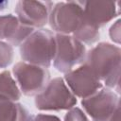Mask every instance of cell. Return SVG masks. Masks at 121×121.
<instances>
[{
    "mask_svg": "<svg viewBox=\"0 0 121 121\" xmlns=\"http://www.w3.org/2000/svg\"><path fill=\"white\" fill-rule=\"evenodd\" d=\"M72 36L86 46L93 45L94 43H97L100 37V33L99 29L88 22L84 16V21Z\"/></svg>",
    "mask_w": 121,
    "mask_h": 121,
    "instance_id": "5bb4252c",
    "label": "cell"
},
{
    "mask_svg": "<svg viewBox=\"0 0 121 121\" xmlns=\"http://www.w3.org/2000/svg\"><path fill=\"white\" fill-rule=\"evenodd\" d=\"M62 78L77 98H86L104 87L92 69L85 63L65 73Z\"/></svg>",
    "mask_w": 121,
    "mask_h": 121,
    "instance_id": "ba28073f",
    "label": "cell"
},
{
    "mask_svg": "<svg viewBox=\"0 0 121 121\" xmlns=\"http://www.w3.org/2000/svg\"><path fill=\"white\" fill-rule=\"evenodd\" d=\"M63 121H91L83 110L79 107H73L66 112Z\"/></svg>",
    "mask_w": 121,
    "mask_h": 121,
    "instance_id": "2e32d148",
    "label": "cell"
},
{
    "mask_svg": "<svg viewBox=\"0 0 121 121\" xmlns=\"http://www.w3.org/2000/svg\"><path fill=\"white\" fill-rule=\"evenodd\" d=\"M56 50L52 62L53 67L65 74L85 62L86 46L72 35L55 34Z\"/></svg>",
    "mask_w": 121,
    "mask_h": 121,
    "instance_id": "277c9868",
    "label": "cell"
},
{
    "mask_svg": "<svg viewBox=\"0 0 121 121\" xmlns=\"http://www.w3.org/2000/svg\"><path fill=\"white\" fill-rule=\"evenodd\" d=\"M34 28L22 25L16 15H0V41L9 43L13 47L20 46L34 31Z\"/></svg>",
    "mask_w": 121,
    "mask_h": 121,
    "instance_id": "8fae6325",
    "label": "cell"
},
{
    "mask_svg": "<svg viewBox=\"0 0 121 121\" xmlns=\"http://www.w3.org/2000/svg\"><path fill=\"white\" fill-rule=\"evenodd\" d=\"M22 96V93L11 74L9 70L0 72V101L18 102Z\"/></svg>",
    "mask_w": 121,
    "mask_h": 121,
    "instance_id": "7c38bea8",
    "label": "cell"
},
{
    "mask_svg": "<svg viewBox=\"0 0 121 121\" xmlns=\"http://www.w3.org/2000/svg\"><path fill=\"white\" fill-rule=\"evenodd\" d=\"M31 121H61V120L59 116H57L55 114L41 112V113L32 115Z\"/></svg>",
    "mask_w": 121,
    "mask_h": 121,
    "instance_id": "ac0fdd59",
    "label": "cell"
},
{
    "mask_svg": "<svg viewBox=\"0 0 121 121\" xmlns=\"http://www.w3.org/2000/svg\"><path fill=\"white\" fill-rule=\"evenodd\" d=\"M11 74L22 93L26 96H36L50 80L48 68L19 61L12 67Z\"/></svg>",
    "mask_w": 121,
    "mask_h": 121,
    "instance_id": "8992f818",
    "label": "cell"
},
{
    "mask_svg": "<svg viewBox=\"0 0 121 121\" xmlns=\"http://www.w3.org/2000/svg\"><path fill=\"white\" fill-rule=\"evenodd\" d=\"M32 115L19 102L0 101V121H31Z\"/></svg>",
    "mask_w": 121,
    "mask_h": 121,
    "instance_id": "4fadbf2b",
    "label": "cell"
},
{
    "mask_svg": "<svg viewBox=\"0 0 121 121\" xmlns=\"http://www.w3.org/2000/svg\"><path fill=\"white\" fill-rule=\"evenodd\" d=\"M83 21L84 13L79 1H62L54 3L48 25L55 34L73 35Z\"/></svg>",
    "mask_w": 121,
    "mask_h": 121,
    "instance_id": "5b68a950",
    "label": "cell"
},
{
    "mask_svg": "<svg viewBox=\"0 0 121 121\" xmlns=\"http://www.w3.org/2000/svg\"><path fill=\"white\" fill-rule=\"evenodd\" d=\"M14 60L13 46L9 43L0 41V70H6Z\"/></svg>",
    "mask_w": 121,
    "mask_h": 121,
    "instance_id": "9a60e30c",
    "label": "cell"
},
{
    "mask_svg": "<svg viewBox=\"0 0 121 121\" xmlns=\"http://www.w3.org/2000/svg\"><path fill=\"white\" fill-rule=\"evenodd\" d=\"M88 22L98 29L120 14V2L115 1H79Z\"/></svg>",
    "mask_w": 121,
    "mask_h": 121,
    "instance_id": "30bf717a",
    "label": "cell"
},
{
    "mask_svg": "<svg viewBox=\"0 0 121 121\" xmlns=\"http://www.w3.org/2000/svg\"><path fill=\"white\" fill-rule=\"evenodd\" d=\"M87 64L104 87L119 93L121 49L118 45L101 42L87 51Z\"/></svg>",
    "mask_w": 121,
    "mask_h": 121,
    "instance_id": "6da1fadb",
    "label": "cell"
},
{
    "mask_svg": "<svg viewBox=\"0 0 121 121\" xmlns=\"http://www.w3.org/2000/svg\"><path fill=\"white\" fill-rule=\"evenodd\" d=\"M53 6L54 3L51 1L21 0L16 3L15 14L22 25L34 29L43 28L48 24Z\"/></svg>",
    "mask_w": 121,
    "mask_h": 121,
    "instance_id": "9c48e42d",
    "label": "cell"
},
{
    "mask_svg": "<svg viewBox=\"0 0 121 121\" xmlns=\"http://www.w3.org/2000/svg\"><path fill=\"white\" fill-rule=\"evenodd\" d=\"M55 50V33L44 27L35 29L19 46L23 61L44 68L52 65Z\"/></svg>",
    "mask_w": 121,
    "mask_h": 121,
    "instance_id": "7a4b0ae2",
    "label": "cell"
},
{
    "mask_svg": "<svg viewBox=\"0 0 121 121\" xmlns=\"http://www.w3.org/2000/svg\"><path fill=\"white\" fill-rule=\"evenodd\" d=\"M109 35L111 40L119 46L120 44V19H117L110 27Z\"/></svg>",
    "mask_w": 121,
    "mask_h": 121,
    "instance_id": "e0dca14e",
    "label": "cell"
},
{
    "mask_svg": "<svg viewBox=\"0 0 121 121\" xmlns=\"http://www.w3.org/2000/svg\"><path fill=\"white\" fill-rule=\"evenodd\" d=\"M35 107L41 112L68 111L77 106L78 98L66 85L62 77L50 79L45 88L35 96Z\"/></svg>",
    "mask_w": 121,
    "mask_h": 121,
    "instance_id": "3957f363",
    "label": "cell"
},
{
    "mask_svg": "<svg viewBox=\"0 0 121 121\" xmlns=\"http://www.w3.org/2000/svg\"><path fill=\"white\" fill-rule=\"evenodd\" d=\"M108 121H120V107H118Z\"/></svg>",
    "mask_w": 121,
    "mask_h": 121,
    "instance_id": "d6986e66",
    "label": "cell"
},
{
    "mask_svg": "<svg viewBox=\"0 0 121 121\" xmlns=\"http://www.w3.org/2000/svg\"><path fill=\"white\" fill-rule=\"evenodd\" d=\"M80 104L91 121H108L120 107V98L113 90L103 87L94 95L81 99Z\"/></svg>",
    "mask_w": 121,
    "mask_h": 121,
    "instance_id": "52a82bcc",
    "label": "cell"
}]
</instances>
